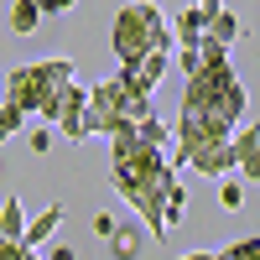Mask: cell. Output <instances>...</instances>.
<instances>
[{"label":"cell","instance_id":"cell-1","mask_svg":"<svg viewBox=\"0 0 260 260\" xmlns=\"http://www.w3.org/2000/svg\"><path fill=\"white\" fill-rule=\"evenodd\" d=\"M110 47H115V57H120V68H141L151 52H172V47H177V37H172L167 16L151 6V0H130V6L115 11Z\"/></svg>","mask_w":260,"mask_h":260},{"label":"cell","instance_id":"cell-2","mask_svg":"<svg viewBox=\"0 0 260 260\" xmlns=\"http://www.w3.org/2000/svg\"><path fill=\"white\" fill-rule=\"evenodd\" d=\"M62 83H73V62L68 57H42V62H26V68H11L6 73V104H16L21 115H42V104H47Z\"/></svg>","mask_w":260,"mask_h":260},{"label":"cell","instance_id":"cell-3","mask_svg":"<svg viewBox=\"0 0 260 260\" xmlns=\"http://www.w3.org/2000/svg\"><path fill=\"white\" fill-rule=\"evenodd\" d=\"M83 125H89V136H120V130H130V78H125V68L89 89Z\"/></svg>","mask_w":260,"mask_h":260},{"label":"cell","instance_id":"cell-4","mask_svg":"<svg viewBox=\"0 0 260 260\" xmlns=\"http://www.w3.org/2000/svg\"><path fill=\"white\" fill-rule=\"evenodd\" d=\"M110 182L115 192L136 208V219L146 224L151 240H167V182H141V177H130L125 167H110Z\"/></svg>","mask_w":260,"mask_h":260},{"label":"cell","instance_id":"cell-5","mask_svg":"<svg viewBox=\"0 0 260 260\" xmlns=\"http://www.w3.org/2000/svg\"><path fill=\"white\" fill-rule=\"evenodd\" d=\"M83 115H89V89L83 83H68L62 89V104H57V136L62 141H89V125H83Z\"/></svg>","mask_w":260,"mask_h":260},{"label":"cell","instance_id":"cell-6","mask_svg":"<svg viewBox=\"0 0 260 260\" xmlns=\"http://www.w3.org/2000/svg\"><path fill=\"white\" fill-rule=\"evenodd\" d=\"M198 177H213V182H224L229 172H234V146H229V136H213V141H203L198 151H192V161H187Z\"/></svg>","mask_w":260,"mask_h":260},{"label":"cell","instance_id":"cell-7","mask_svg":"<svg viewBox=\"0 0 260 260\" xmlns=\"http://www.w3.org/2000/svg\"><path fill=\"white\" fill-rule=\"evenodd\" d=\"M229 146H234V172L245 182H260V120H245L229 136Z\"/></svg>","mask_w":260,"mask_h":260},{"label":"cell","instance_id":"cell-8","mask_svg":"<svg viewBox=\"0 0 260 260\" xmlns=\"http://www.w3.org/2000/svg\"><path fill=\"white\" fill-rule=\"evenodd\" d=\"M151 240V234H146V224L141 219H125L120 229H115V240H110V255L115 260H141V245Z\"/></svg>","mask_w":260,"mask_h":260},{"label":"cell","instance_id":"cell-9","mask_svg":"<svg viewBox=\"0 0 260 260\" xmlns=\"http://www.w3.org/2000/svg\"><path fill=\"white\" fill-rule=\"evenodd\" d=\"M172 37H177V47H203V37H208V16H203L198 6L177 11V26H172Z\"/></svg>","mask_w":260,"mask_h":260},{"label":"cell","instance_id":"cell-10","mask_svg":"<svg viewBox=\"0 0 260 260\" xmlns=\"http://www.w3.org/2000/svg\"><path fill=\"white\" fill-rule=\"evenodd\" d=\"M62 213H68V208H62V203H47V208H42L37 219L26 224V240H21V245H26V250H42V245L52 240V229L62 224Z\"/></svg>","mask_w":260,"mask_h":260},{"label":"cell","instance_id":"cell-11","mask_svg":"<svg viewBox=\"0 0 260 260\" xmlns=\"http://www.w3.org/2000/svg\"><path fill=\"white\" fill-rule=\"evenodd\" d=\"M0 234H6V240H26V208H21L16 192L0 203Z\"/></svg>","mask_w":260,"mask_h":260},{"label":"cell","instance_id":"cell-12","mask_svg":"<svg viewBox=\"0 0 260 260\" xmlns=\"http://www.w3.org/2000/svg\"><path fill=\"white\" fill-rule=\"evenodd\" d=\"M37 26H42V6H37V0H16V6H11V31L31 37Z\"/></svg>","mask_w":260,"mask_h":260},{"label":"cell","instance_id":"cell-13","mask_svg":"<svg viewBox=\"0 0 260 260\" xmlns=\"http://www.w3.org/2000/svg\"><path fill=\"white\" fill-rule=\"evenodd\" d=\"M208 37L219 42V47H234V42H240V16H234V11L208 16Z\"/></svg>","mask_w":260,"mask_h":260},{"label":"cell","instance_id":"cell-14","mask_svg":"<svg viewBox=\"0 0 260 260\" xmlns=\"http://www.w3.org/2000/svg\"><path fill=\"white\" fill-rule=\"evenodd\" d=\"M182 213H187V187L172 177V182H167V229H172V224H182Z\"/></svg>","mask_w":260,"mask_h":260},{"label":"cell","instance_id":"cell-15","mask_svg":"<svg viewBox=\"0 0 260 260\" xmlns=\"http://www.w3.org/2000/svg\"><path fill=\"white\" fill-rule=\"evenodd\" d=\"M224 260H260V234H250V240H234L229 250H219Z\"/></svg>","mask_w":260,"mask_h":260},{"label":"cell","instance_id":"cell-16","mask_svg":"<svg viewBox=\"0 0 260 260\" xmlns=\"http://www.w3.org/2000/svg\"><path fill=\"white\" fill-rule=\"evenodd\" d=\"M177 68H182V78H198L203 73V47H177Z\"/></svg>","mask_w":260,"mask_h":260},{"label":"cell","instance_id":"cell-17","mask_svg":"<svg viewBox=\"0 0 260 260\" xmlns=\"http://www.w3.org/2000/svg\"><path fill=\"white\" fill-rule=\"evenodd\" d=\"M21 125H26V115H21L16 104H0V141H11Z\"/></svg>","mask_w":260,"mask_h":260},{"label":"cell","instance_id":"cell-18","mask_svg":"<svg viewBox=\"0 0 260 260\" xmlns=\"http://www.w3.org/2000/svg\"><path fill=\"white\" fill-rule=\"evenodd\" d=\"M136 130H141V141H151V146H167V141H172V130H167L156 115H151V120H141Z\"/></svg>","mask_w":260,"mask_h":260},{"label":"cell","instance_id":"cell-19","mask_svg":"<svg viewBox=\"0 0 260 260\" xmlns=\"http://www.w3.org/2000/svg\"><path fill=\"white\" fill-rule=\"evenodd\" d=\"M219 203H224V208H240V203H245V182H240V177H224V182H219Z\"/></svg>","mask_w":260,"mask_h":260},{"label":"cell","instance_id":"cell-20","mask_svg":"<svg viewBox=\"0 0 260 260\" xmlns=\"http://www.w3.org/2000/svg\"><path fill=\"white\" fill-rule=\"evenodd\" d=\"M0 260H42L37 250H26L21 240H6V234H0Z\"/></svg>","mask_w":260,"mask_h":260},{"label":"cell","instance_id":"cell-21","mask_svg":"<svg viewBox=\"0 0 260 260\" xmlns=\"http://www.w3.org/2000/svg\"><path fill=\"white\" fill-rule=\"evenodd\" d=\"M26 146L37 151V156H47V151H52V125H37V130H26Z\"/></svg>","mask_w":260,"mask_h":260},{"label":"cell","instance_id":"cell-22","mask_svg":"<svg viewBox=\"0 0 260 260\" xmlns=\"http://www.w3.org/2000/svg\"><path fill=\"white\" fill-rule=\"evenodd\" d=\"M37 6H42V16H68L78 0H37Z\"/></svg>","mask_w":260,"mask_h":260},{"label":"cell","instance_id":"cell-23","mask_svg":"<svg viewBox=\"0 0 260 260\" xmlns=\"http://www.w3.org/2000/svg\"><path fill=\"white\" fill-rule=\"evenodd\" d=\"M115 229H120V224L110 219V213H94V234H104V240H115Z\"/></svg>","mask_w":260,"mask_h":260},{"label":"cell","instance_id":"cell-24","mask_svg":"<svg viewBox=\"0 0 260 260\" xmlns=\"http://www.w3.org/2000/svg\"><path fill=\"white\" fill-rule=\"evenodd\" d=\"M42 260H78V250H73V245H52Z\"/></svg>","mask_w":260,"mask_h":260},{"label":"cell","instance_id":"cell-25","mask_svg":"<svg viewBox=\"0 0 260 260\" xmlns=\"http://www.w3.org/2000/svg\"><path fill=\"white\" fill-rule=\"evenodd\" d=\"M192 6H198L203 16H219V11H224V0H192Z\"/></svg>","mask_w":260,"mask_h":260},{"label":"cell","instance_id":"cell-26","mask_svg":"<svg viewBox=\"0 0 260 260\" xmlns=\"http://www.w3.org/2000/svg\"><path fill=\"white\" fill-rule=\"evenodd\" d=\"M177 260H219L213 250H192V255H177Z\"/></svg>","mask_w":260,"mask_h":260},{"label":"cell","instance_id":"cell-27","mask_svg":"<svg viewBox=\"0 0 260 260\" xmlns=\"http://www.w3.org/2000/svg\"><path fill=\"white\" fill-rule=\"evenodd\" d=\"M0 83H6V73H0Z\"/></svg>","mask_w":260,"mask_h":260},{"label":"cell","instance_id":"cell-28","mask_svg":"<svg viewBox=\"0 0 260 260\" xmlns=\"http://www.w3.org/2000/svg\"><path fill=\"white\" fill-rule=\"evenodd\" d=\"M219 260H224V255H219Z\"/></svg>","mask_w":260,"mask_h":260}]
</instances>
